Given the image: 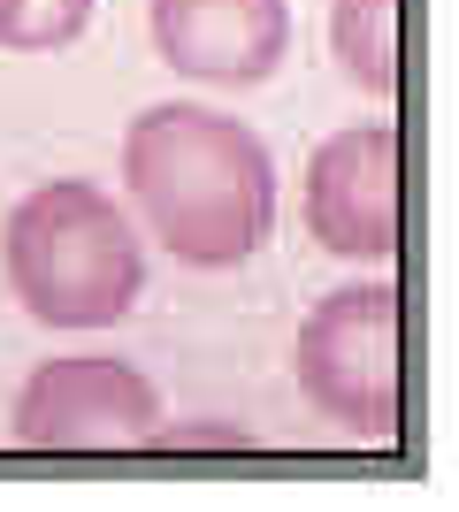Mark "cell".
I'll list each match as a JSON object with an SVG mask.
<instances>
[{"label": "cell", "instance_id": "6da1fadb", "mask_svg": "<svg viewBox=\"0 0 459 512\" xmlns=\"http://www.w3.org/2000/svg\"><path fill=\"white\" fill-rule=\"evenodd\" d=\"M123 184H131L146 230L184 268H238L261 253L268 222H276L268 146L238 115H215V107H146L123 138Z\"/></svg>", "mask_w": 459, "mask_h": 512}, {"label": "cell", "instance_id": "7a4b0ae2", "mask_svg": "<svg viewBox=\"0 0 459 512\" xmlns=\"http://www.w3.org/2000/svg\"><path fill=\"white\" fill-rule=\"evenodd\" d=\"M8 291L46 329H108L146 291V253L100 184L54 176L8 214Z\"/></svg>", "mask_w": 459, "mask_h": 512}, {"label": "cell", "instance_id": "3957f363", "mask_svg": "<svg viewBox=\"0 0 459 512\" xmlns=\"http://www.w3.org/2000/svg\"><path fill=\"white\" fill-rule=\"evenodd\" d=\"M299 390L352 436H398V283L329 291L299 321Z\"/></svg>", "mask_w": 459, "mask_h": 512}, {"label": "cell", "instance_id": "277c9868", "mask_svg": "<svg viewBox=\"0 0 459 512\" xmlns=\"http://www.w3.org/2000/svg\"><path fill=\"white\" fill-rule=\"evenodd\" d=\"M161 436V398L123 360H46L16 398V444L31 451H146Z\"/></svg>", "mask_w": 459, "mask_h": 512}, {"label": "cell", "instance_id": "5b68a950", "mask_svg": "<svg viewBox=\"0 0 459 512\" xmlns=\"http://www.w3.org/2000/svg\"><path fill=\"white\" fill-rule=\"evenodd\" d=\"M306 230L337 260L398 253V130L352 123L306 161Z\"/></svg>", "mask_w": 459, "mask_h": 512}, {"label": "cell", "instance_id": "8992f818", "mask_svg": "<svg viewBox=\"0 0 459 512\" xmlns=\"http://www.w3.org/2000/svg\"><path fill=\"white\" fill-rule=\"evenodd\" d=\"M146 23L161 62L199 85H261L291 54L284 0H153Z\"/></svg>", "mask_w": 459, "mask_h": 512}, {"label": "cell", "instance_id": "52a82bcc", "mask_svg": "<svg viewBox=\"0 0 459 512\" xmlns=\"http://www.w3.org/2000/svg\"><path fill=\"white\" fill-rule=\"evenodd\" d=\"M329 54L368 100L398 85V0H329Z\"/></svg>", "mask_w": 459, "mask_h": 512}, {"label": "cell", "instance_id": "ba28073f", "mask_svg": "<svg viewBox=\"0 0 459 512\" xmlns=\"http://www.w3.org/2000/svg\"><path fill=\"white\" fill-rule=\"evenodd\" d=\"M92 23V0H0V46L8 54H54Z\"/></svg>", "mask_w": 459, "mask_h": 512}, {"label": "cell", "instance_id": "9c48e42d", "mask_svg": "<svg viewBox=\"0 0 459 512\" xmlns=\"http://www.w3.org/2000/svg\"><path fill=\"white\" fill-rule=\"evenodd\" d=\"M169 444H245L238 428H184V436H169Z\"/></svg>", "mask_w": 459, "mask_h": 512}]
</instances>
